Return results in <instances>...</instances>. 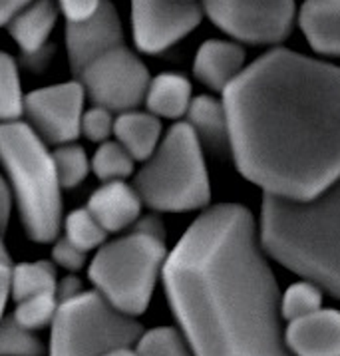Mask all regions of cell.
<instances>
[{
  "mask_svg": "<svg viewBox=\"0 0 340 356\" xmlns=\"http://www.w3.org/2000/svg\"><path fill=\"white\" fill-rule=\"evenodd\" d=\"M229 152L247 181L312 200L340 177V66L275 46L223 92Z\"/></svg>",
  "mask_w": 340,
  "mask_h": 356,
  "instance_id": "6da1fadb",
  "label": "cell"
},
{
  "mask_svg": "<svg viewBox=\"0 0 340 356\" xmlns=\"http://www.w3.org/2000/svg\"><path fill=\"white\" fill-rule=\"evenodd\" d=\"M163 283L195 356H295L249 207L221 203L199 213L168 253Z\"/></svg>",
  "mask_w": 340,
  "mask_h": 356,
  "instance_id": "7a4b0ae2",
  "label": "cell"
},
{
  "mask_svg": "<svg viewBox=\"0 0 340 356\" xmlns=\"http://www.w3.org/2000/svg\"><path fill=\"white\" fill-rule=\"evenodd\" d=\"M259 237L284 269L340 299V177L312 200L265 193Z\"/></svg>",
  "mask_w": 340,
  "mask_h": 356,
  "instance_id": "3957f363",
  "label": "cell"
},
{
  "mask_svg": "<svg viewBox=\"0 0 340 356\" xmlns=\"http://www.w3.org/2000/svg\"><path fill=\"white\" fill-rule=\"evenodd\" d=\"M24 120L0 124V165L22 227L34 243H54L64 223L62 181L54 154Z\"/></svg>",
  "mask_w": 340,
  "mask_h": 356,
  "instance_id": "277c9868",
  "label": "cell"
},
{
  "mask_svg": "<svg viewBox=\"0 0 340 356\" xmlns=\"http://www.w3.org/2000/svg\"><path fill=\"white\" fill-rule=\"evenodd\" d=\"M165 259L163 223L147 215L136 221L131 233L99 247L88 267V277L113 307L138 316L149 307Z\"/></svg>",
  "mask_w": 340,
  "mask_h": 356,
  "instance_id": "5b68a950",
  "label": "cell"
},
{
  "mask_svg": "<svg viewBox=\"0 0 340 356\" xmlns=\"http://www.w3.org/2000/svg\"><path fill=\"white\" fill-rule=\"evenodd\" d=\"M143 205L161 213H187L207 207L211 186L203 143L187 122L173 124L154 156L133 177Z\"/></svg>",
  "mask_w": 340,
  "mask_h": 356,
  "instance_id": "8992f818",
  "label": "cell"
},
{
  "mask_svg": "<svg viewBox=\"0 0 340 356\" xmlns=\"http://www.w3.org/2000/svg\"><path fill=\"white\" fill-rule=\"evenodd\" d=\"M142 325L99 291L62 300L50 327L48 356H104L142 339Z\"/></svg>",
  "mask_w": 340,
  "mask_h": 356,
  "instance_id": "52a82bcc",
  "label": "cell"
},
{
  "mask_svg": "<svg viewBox=\"0 0 340 356\" xmlns=\"http://www.w3.org/2000/svg\"><path fill=\"white\" fill-rule=\"evenodd\" d=\"M205 15L233 40L277 46L295 29V0H203Z\"/></svg>",
  "mask_w": 340,
  "mask_h": 356,
  "instance_id": "ba28073f",
  "label": "cell"
},
{
  "mask_svg": "<svg viewBox=\"0 0 340 356\" xmlns=\"http://www.w3.org/2000/svg\"><path fill=\"white\" fill-rule=\"evenodd\" d=\"M76 80L96 106L122 114L145 102L152 76L142 58L124 44L96 58Z\"/></svg>",
  "mask_w": 340,
  "mask_h": 356,
  "instance_id": "9c48e42d",
  "label": "cell"
},
{
  "mask_svg": "<svg viewBox=\"0 0 340 356\" xmlns=\"http://www.w3.org/2000/svg\"><path fill=\"white\" fill-rule=\"evenodd\" d=\"M203 15L195 0H131L133 42L143 54H161L197 29Z\"/></svg>",
  "mask_w": 340,
  "mask_h": 356,
  "instance_id": "30bf717a",
  "label": "cell"
},
{
  "mask_svg": "<svg viewBox=\"0 0 340 356\" xmlns=\"http://www.w3.org/2000/svg\"><path fill=\"white\" fill-rule=\"evenodd\" d=\"M86 98L80 80L36 88L26 94L24 118L50 145L76 142L82 136Z\"/></svg>",
  "mask_w": 340,
  "mask_h": 356,
  "instance_id": "8fae6325",
  "label": "cell"
},
{
  "mask_svg": "<svg viewBox=\"0 0 340 356\" xmlns=\"http://www.w3.org/2000/svg\"><path fill=\"white\" fill-rule=\"evenodd\" d=\"M124 26L112 0H102L98 13L82 22H66V54L78 78L86 66L108 50L124 46Z\"/></svg>",
  "mask_w": 340,
  "mask_h": 356,
  "instance_id": "7c38bea8",
  "label": "cell"
},
{
  "mask_svg": "<svg viewBox=\"0 0 340 356\" xmlns=\"http://www.w3.org/2000/svg\"><path fill=\"white\" fill-rule=\"evenodd\" d=\"M284 341L295 356H340V311L318 309L289 321Z\"/></svg>",
  "mask_w": 340,
  "mask_h": 356,
  "instance_id": "4fadbf2b",
  "label": "cell"
},
{
  "mask_svg": "<svg viewBox=\"0 0 340 356\" xmlns=\"http://www.w3.org/2000/svg\"><path fill=\"white\" fill-rule=\"evenodd\" d=\"M245 50L237 40L211 38L199 46L193 60V74L213 92L223 94L245 70Z\"/></svg>",
  "mask_w": 340,
  "mask_h": 356,
  "instance_id": "5bb4252c",
  "label": "cell"
},
{
  "mask_svg": "<svg viewBox=\"0 0 340 356\" xmlns=\"http://www.w3.org/2000/svg\"><path fill=\"white\" fill-rule=\"evenodd\" d=\"M143 201L133 186L122 181H106L90 195L88 209L96 215L108 233H118L136 225L142 215Z\"/></svg>",
  "mask_w": 340,
  "mask_h": 356,
  "instance_id": "9a60e30c",
  "label": "cell"
},
{
  "mask_svg": "<svg viewBox=\"0 0 340 356\" xmlns=\"http://www.w3.org/2000/svg\"><path fill=\"white\" fill-rule=\"evenodd\" d=\"M297 22L316 54L340 58V0H305Z\"/></svg>",
  "mask_w": 340,
  "mask_h": 356,
  "instance_id": "2e32d148",
  "label": "cell"
},
{
  "mask_svg": "<svg viewBox=\"0 0 340 356\" xmlns=\"http://www.w3.org/2000/svg\"><path fill=\"white\" fill-rule=\"evenodd\" d=\"M58 15L60 8L56 0H32L20 15L13 18L6 29L24 56H40L46 50L48 38L56 26Z\"/></svg>",
  "mask_w": 340,
  "mask_h": 356,
  "instance_id": "e0dca14e",
  "label": "cell"
},
{
  "mask_svg": "<svg viewBox=\"0 0 340 356\" xmlns=\"http://www.w3.org/2000/svg\"><path fill=\"white\" fill-rule=\"evenodd\" d=\"M113 136L136 157V161H145L154 156L157 145L163 140V129L156 114L128 110L115 115Z\"/></svg>",
  "mask_w": 340,
  "mask_h": 356,
  "instance_id": "ac0fdd59",
  "label": "cell"
},
{
  "mask_svg": "<svg viewBox=\"0 0 340 356\" xmlns=\"http://www.w3.org/2000/svg\"><path fill=\"white\" fill-rule=\"evenodd\" d=\"M187 124L197 134L199 142L213 152L229 149V120L223 98L195 96L187 110Z\"/></svg>",
  "mask_w": 340,
  "mask_h": 356,
  "instance_id": "d6986e66",
  "label": "cell"
},
{
  "mask_svg": "<svg viewBox=\"0 0 340 356\" xmlns=\"http://www.w3.org/2000/svg\"><path fill=\"white\" fill-rule=\"evenodd\" d=\"M191 82L181 76L165 72L152 78L147 94H145V106L147 112L156 114L157 118L165 120H179L187 115V110L191 106Z\"/></svg>",
  "mask_w": 340,
  "mask_h": 356,
  "instance_id": "ffe728a7",
  "label": "cell"
},
{
  "mask_svg": "<svg viewBox=\"0 0 340 356\" xmlns=\"http://www.w3.org/2000/svg\"><path fill=\"white\" fill-rule=\"evenodd\" d=\"M56 289L54 261H24L13 267V299L16 302L42 293H56Z\"/></svg>",
  "mask_w": 340,
  "mask_h": 356,
  "instance_id": "44dd1931",
  "label": "cell"
},
{
  "mask_svg": "<svg viewBox=\"0 0 340 356\" xmlns=\"http://www.w3.org/2000/svg\"><path fill=\"white\" fill-rule=\"evenodd\" d=\"M24 100L26 94L22 90L18 64L10 54L0 50V124L22 120Z\"/></svg>",
  "mask_w": 340,
  "mask_h": 356,
  "instance_id": "7402d4cb",
  "label": "cell"
},
{
  "mask_svg": "<svg viewBox=\"0 0 340 356\" xmlns=\"http://www.w3.org/2000/svg\"><path fill=\"white\" fill-rule=\"evenodd\" d=\"M133 168H136V157L118 140L99 143L98 149L92 156V171L102 184L128 179L133 173Z\"/></svg>",
  "mask_w": 340,
  "mask_h": 356,
  "instance_id": "603a6c76",
  "label": "cell"
},
{
  "mask_svg": "<svg viewBox=\"0 0 340 356\" xmlns=\"http://www.w3.org/2000/svg\"><path fill=\"white\" fill-rule=\"evenodd\" d=\"M62 229H64V237L70 239L76 247H80L86 253L94 249L98 251L99 247L108 241V235H110L96 219V215L88 209V205L72 209L70 213L64 217Z\"/></svg>",
  "mask_w": 340,
  "mask_h": 356,
  "instance_id": "cb8c5ba5",
  "label": "cell"
},
{
  "mask_svg": "<svg viewBox=\"0 0 340 356\" xmlns=\"http://www.w3.org/2000/svg\"><path fill=\"white\" fill-rule=\"evenodd\" d=\"M44 342L36 330L22 327L13 314L0 321V356H44Z\"/></svg>",
  "mask_w": 340,
  "mask_h": 356,
  "instance_id": "d4e9b609",
  "label": "cell"
},
{
  "mask_svg": "<svg viewBox=\"0 0 340 356\" xmlns=\"http://www.w3.org/2000/svg\"><path fill=\"white\" fill-rule=\"evenodd\" d=\"M138 356H195L181 330L173 327H157L143 332L136 342Z\"/></svg>",
  "mask_w": 340,
  "mask_h": 356,
  "instance_id": "484cf974",
  "label": "cell"
},
{
  "mask_svg": "<svg viewBox=\"0 0 340 356\" xmlns=\"http://www.w3.org/2000/svg\"><path fill=\"white\" fill-rule=\"evenodd\" d=\"M52 154H54L58 175L64 189H74L80 184H84L88 173L92 171V159L88 157L80 143H62L52 149Z\"/></svg>",
  "mask_w": 340,
  "mask_h": 356,
  "instance_id": "4316f807",
  "label": "cell"
},
{
  "mask_svg": "<svg viewBox=\"0 0 340 356\" xmlns=\"http://www.w3.org/2000/svg\"><path fill=\"white\" fill-rule=\"evenodd\" d=\"M318 309H323V289L307 279L293 283L281 295V313L284 321H295Z\"/></svg>",
  "mask_w": 340,
  "mask_h": 356,
  "instance_id": "83f0119b",
  "label": "cell"
},
{
  "mask_svg": "<svg viewBox=\"0 0 340 356\" xmlns=\"http://www.w3.org/2000/svg\"><path fill=\"white\" fill-rule=\"evenodd\" d=\"M58 307H60V299L56 293H42V295L18 300L13 316L22 327L30 330H40V328L52 327Z\"/></svg>",
  "mask_w": 340,
  "mask_h": 356,
  "instance_id": "f1b7e54d",
  "label": "cell"
},
{
  "mask_svg": "<svg viewBox=\"0 0 340 356\" xmlns=\"http://www.w3.org/2000/svg\"><path fill=\"white\" fill-rule=\"evenodd\" d=\"M113 126H115V115L112 110L94 104L92 108L86 110L82 118V136L90 142L104 143L110 140Z\"/></svg>",
  "mask_w": 340,
  "mask_h": 356,
  "instance_id": "f546056e",
  "label": "cell"
},
{
  "mask_svg": "<svg viewBox=\"0 0 340 356\" xmlns=\"http://www.w3.org/2000/svg\"><path fill=\"white\" fill-rule=\"evenodd\" d=\"M86 251L80 247H76L70 239H66L64 235L58 237L56 241L52 243V261L56 267H62L66 271L78 273L86 265Z\"/></svg>",
  "mask_w": 340,
  "mask_h": 356,
  "instance_id": "4dcf8cb0",
  "label": "cell"
},
{
  "mask_svg": "<svg viewBox=\"0 0 340 356\" xmlns=\"http://www.w3.org/2000/svg\"><path fill=\"white\" fill-rule=\"evenodd\" d=\"M66 22H82L98 13L102 0H56Z\"/></svg>",
  "mask_w": 340,
  "mask_h": 356,
  "instance_id": "1f68e13d",
  "label": "cell"
},
{
  "mask_svg": "<svg viewBox=\"0 0 340 356\" xmlns=\"http://www.w3.org/2000/svg\"><path fill=\"white\" fill-rule=\"evenodd\" d=\"M10 297H13V265L8 259H0V321L4 318V311Z\"/></svg>",
  "mask_w": 340,
  "mask_h": 356,
  "instance_id": "d6a6232c",
  "label": "cell"
},
{
  "mask_svg": "<svg viewBox=\"0 0 340 356\" xmlns=\"http://www.w3.org/2000/svg\"><path fill=\"white\" fill-rule=\"evenodd\" d=\"M13 193H10V187L6 184V177L0 173V229L6 231L8 227V221H10V213H13Z\"/></svg>",
  "mask_w": 340,
  "mask_h": 356,
  "instance_id": "836d02e7",
  "label": "cell"
},
{
  "mask_svg": "<svg viewBox=\"0 0 340 356\" xmlns=\"http://www.w3.org/2000/svg\"><path fill=\"white\" fill-rule=\"evenodd\" d=\"M80 293H84V286H82V281H80L74 273L62 277V279H58L56 295L58 299H60V302H62V300L74 299V297H78Z\"/></svg>",
  "mask_w": 340,
  "mask_h": 356,
  "instance_id": "e575fe53",
  "label": "cell"
},
{
  "mask_svg": "<svg viewBox=\"0 0 340 356\" xmlns=\"http://www.w3.org/2000/svg\"><path fill=\"white\" fill-rule=\"evenodd\" d=\"M32 0H0V26H8L16 15H20Z\"/></svg>",
  "mask_w": 340,
  "mask_h": 356,
  "instance_id": "d590c367",
  "label": "cell"
},
{
  "mask_svg": "<svg viewBox=\"0 0 340 356\" xmlns=\"http://www.w3.org/2000/svg\"><path fill=\"white\" fill-rule=\"evenodd\" d=\"M104 356H138L136 355V350H131V346L128 348H118V350H112V353H108V355Z\"/></svg>",
  "mask_w": 340,
  "mask_h": 356,
  "instance_id": "8d00e7d4",
  "label": "cell"
},
{
  "mask_svg": "<svg viewBox=\"0 0 340 356\" xmlns=\"http://www.w3.org/2000/svg\"><path fill=\"white\" fill-rule=\"evenodd\" d=\"M4 231L0 229V259H8L10 261V255H8V249H6V245H4Z\"/></svg>",
  "mask_w": 340,
  "mask_h": 356,
  "instance_id": "74e56055",
  "label": "cell"
}]
</instances>
